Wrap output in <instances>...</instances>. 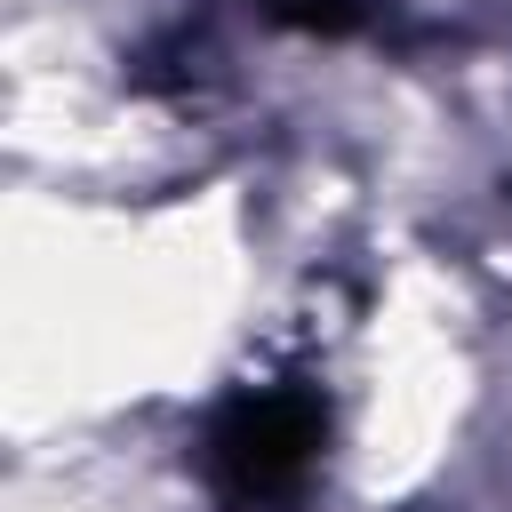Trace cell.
<instances>
[{
  "label": "cell",
  "mask_w": 512,
  "mask_h": 512,
  "mask_svg": "<svg viewBox=\"0 0 512 512\" xmlns=\"http://www.w3.org/2000/svg\"><path fill=\"white\" fill-rule=\"evenodd\" d=\"M256 8L296 24V32H352L360 24V0H256Z\"/></svg>",
  "instance_id": "7a4b0ae2"
},
{
  "label": "cell",
  "mask_w": 512,
  "mask_h": 512,
  "mask_svg": "<svg viewBox=\"0 0 512 512\" xmlns=\"http://www.w3.org/2000/svg\"><path fill=\"white\" fill-rule=\"evenodd\" d=\"M320 432H328V416L312 392H296V384L240 392L208 424V488L232 512H288L312 480Z\"/></svg>",
  "instance_id": "6da1fadb"
}]
</instances>
